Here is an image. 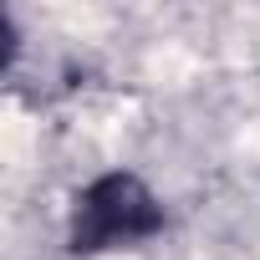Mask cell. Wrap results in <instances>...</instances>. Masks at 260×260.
Masks as SVG:
<instances>
[{
	"label": "cell",
	"mask_w": 260,
	"mask_h": 260,
	"mask_svg": "<svg viewBox=\"0 0 260 260\" xmlns=\"http://www.w3.org/2000/svg\"><path fill=\"white\" fill-rule=\"evenodd\" d=\"M158 224H164L158 199L133 174H112V179H97L77 199L72 245L77 250H112V245H133V240L153 235Z\"/></svg>",
	"instance_id": "cell-1"
}]
</instances>
